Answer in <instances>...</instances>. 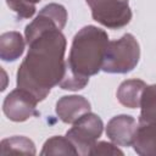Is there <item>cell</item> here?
Returning <instances> with one entry per match:
<instances>
[{
    "label": "cell",
    "mask_w": 156,
    "mask_h": 156,
    "mask_svg": "<svg viewBox=\"0 0 156 156\" xmlns=\"http://www.w3.org/2000/svg\"><path fill=\"white\" fill-rule=\"evenodd\" d=\"M27 45L28 52L18 67L16 84L43 101L63 77L66 37L60 29H50Z\"/></svg>",
    "instance_id": "1"
},
{
    "label": "cell",
    "mask_w": 156,
    "mask_h": 156,
    "mask_svg": "<svg viewBox=\"0 0 156 156\" xmlns=\"http://www.w3.org/2000/svg\"><path fill=\"white\" fill-rule=\"evenodd\" d=\"M108 41V35L104 29L95 26L83 27L72 40L66 66L85 78L98 74L102 69Z\"/></svg>",
    "instance_id": "2"
},
{
    "label": "cell",
    "mask_w": 156,
    "mask_h": 156,
    "mask_svg": "<svg viewBox=\"0 0 156 156\" xmlns=\"http://www.w3.org/2000/svg\"><path fill=\"white\" fill-rule=\"evenodd\" d=\"M140 58V46L130 33L117 40H110L105 51L102 69L106 73H128L133 71Z\"/></svg>",
    "instance_id": "3"
},
{
    "label": "cell",
    "mask_w": 156,
    "mask_h": 156,
    "mask_svg": "<svg viewBox=\"0 0 156 156\" xmlns=\"http://www.w3.org/2000/svg\"><path fill=\"white\" fill-rule=\"evenodd\" d=\"M102 119L93 112H87L73 123L66 136L71 140L78 155H90L93 146L102 134Z\"/></svg>",
    "instance_id": "4"
},
{
    "label": "cell",
    "mask_w": 156,
    "mask_h": 156,
    "mask_svg": "<svg viewBox=\"0 0 156 156\" xmlns=\"http://www.w3.org/2000/svg\"><path fill=\"white\" fill-rule=\"evenodd\" d=\"M93 20L110 29L127 26L132 20L129 0H85Z\"/></svg>",
    "instance_id": "5"
},
{
    "label": "cell",
    "mask_w": 156,
    "mask_h": 156,
    "mask_svg": "<svg viewBox=\"0 0 156 156\" xmlns=\"http://www.w3.org/2000/svg\"><path fill=\"white\" fill-rule=\"evenodd\" d=\"M67 22V11L65 6L60 4L51 2L44 6L37 17L26 26L24 29V39L26 43H30L39 34L50 30V29H60L62 30Z\"/></svg>",
    "instance_id": "6"
},
{
    "label": "cell",
    "mask_w": 156,
    "mask_h": 156,
    "mask_svg": "<svg viewBox=\"0 0 156 156\" xmlns=\"http://www.w3.org/2000/svg\"><path fill=\"white\" fill-rule=\"evenodd\" d=\"M38 99L29 91L16 88L6 95L2 102V111L5 116L13 122H24L33 116H38L37 111Z\"/></svg>",
    "instance_id": "7"
},
{
    "label": "cell",
    "mask_w": 156,
    "mask_h": 156,
    "mask_svg": "<svg viewBox=\"0 0 156 156\" xmlns=\"http://www.w3.org/2000/svg\"><path fill=\"white\" fill-rule=\"evenodd\" d=\"M138 123L129 115L112 117L106 126V135L117 146H132L136 133Z\"/></svg>",
    "instance_id": "8"
},
{
    "label": "cell",
    "mask_w": 156,
    "mask_h": 156,
    "mask_svg": "<svg viewBox=\"0 0 156 156\" xmlns=\"http://www.w3.org/2000/svg\"><path fill=\"white\" fill-rule=\"evenodd\" d=\"M56 115L63 123H74L87 112H90V102L80 95H66L56 102Z\"/></svg>",
    "instance_id": "9"
},
{
    "label": "cell",
    "mask_w": 156,
    "mask_h": 156,
    "mask_svg": "<svg viewBox=\"0 0 156 156\" xmlns=\"http://www.w3.org/2000/svg\"><path fill=\"white\" fill-rule=\"evenodd\" d=\"M146 88V83L141 79H127L122 82L117 89V100L128 108L140 107L143 93Z\"/></svg>",
    "instance_id": "10"
},
{
    "label": "cell",
    "mask_w": 156,
    "mask_h": 156,
    "mask_svg": "<svg viewBox=\"0 0 156 156\" xmlns=\"http://www.w3.org/2000/svg\"><path fill=\"white\" fill-rule=\"evenodd\" d=\"M134 151L141 156H156V124H139L134 136Z\"/></svg>",
    "instance_id": "11"
},
{
    "label": "cell",
    "mask_w": 156,
    "mask_h": 156,
    "mask_svg": "<svg viewBox=\"0 0 156 156\" xmlns=\"http://www.w3.org/2000/svg\"><path fill=\"white\" fill-rule=\"evenodd\" d=\"M26 39L16 30L5 32L0 35V58L6 62H12L20 58L24 51Z\"/></svg>",
    "instance_id": "12"
},
{
    "label": "cell",
    "mask_w": 156,
    "mask_h": 156,
    "mask_svg": "<svg viewBox=\"0 0 156 156\" xmlns=\"http://www.w3.org/2000/svg\"><path fill=\"white\" fill-rule=\"evenodd\" d=\"M139 124H156V84L146 85L141 101Z\"/></svg>",
    "instance_id": "13"
},
{
    "label": "cell",
    "mask_w": 156,
    "mask_h": 156,
    "mask_svg": "<svg viewBox=\"0 0 156 156\" xmlns=\"http://www.w3.org/2000/svg\"><path fill=\"white\" fill-rule=\"evenodd\" d=\"M41 155H78L76 147L67 136L55 135L48 139L40 151Z\"/></svg>",
    "instance_id": "14"
},
{
    "label": "cell",
    "mask_w": 156,
    "mask_h": 156,
    "mask_svg": "<svg viewBox=\"0 0 156 156\" xmlns=\"http://www.w3.org/2000/svg\"><path fill=\"white\" fill-rule=\"evenodd\" d=\"M1 155L9 152H24V154H35V145L34 143L26 138V136H11L6 138L1 141Z\"/></svg>",
    "instance_id": "15"
},
{
    "label": "cell",
    "mask_w": 156,
    "mask_h": 156,
    "mask_svg": "<svg viewBox=\"0 0 156 156\" xmlns=\"http://www.w3.org/2000/svg\"><path fill=\"white\" fill-rule=\"evenodd\" d=\"M89 82V78H85V77H82L79 74H77L76 72H73L72 69H69L67 66L65 68V73H63V77L58 84V87L63 90H72V91H76V90H80L83 89Z\"/></svg>",
    "instance_id": "16"
},
{
    "label": "cell",
    "mask_w": 156,
    "mask_h": 156,
    "mask_svg": "<svg viewBox=\"0 0 156 156\" xmlns=\"http://www.w3.org/2000/svg\"><path fill=\"white\" fill-rule=\"evenodd\" d=\"M40 0H6L7 6L12 10L18 18H30L35 13V5Z\"/></svg>",
    "instance_id": "17"
},
{
    "label": "cell",
    "mask_w": 156,
    "mask_h": 156,
    "mask_svg": "<svg viewBox=\"0 0 156 156\" xmlns=\"http://www.w3.org/2000/svg\"><path fill=\"white\" fill-rule=\"evenodd\" d=\"M123 155V151L117 147L116 144H111L107 141H96L93 146L90 155Z\"/></svg>",
    "instance_id": "18"
}]
</instances>
